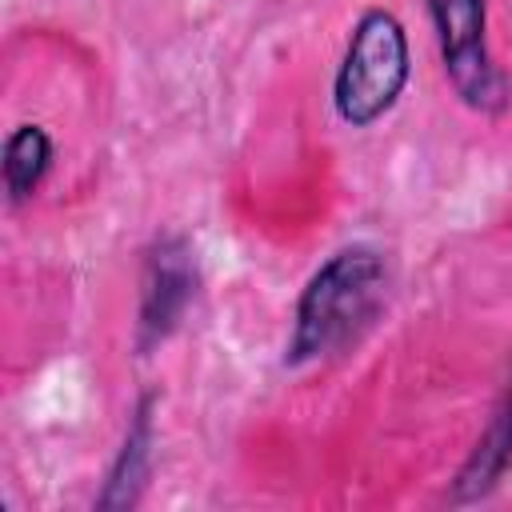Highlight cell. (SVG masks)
<instances>
[{"label":"cell","instance_id":"cell-6","mask_svg":"<svg viewBox=\"0 0 512 512\" xmlns=\"http://www.w3.org/2000/svg\"><path fill=\"white\" fill-rule=\"evenodd\" d=\"M152 404H156V396L144 392L132 412L128 432H124V444L108 468L104 492L96 496V508H132L140 500L148 472H152Z\"/></svg>","mask_w":512,"mask_h":512},{"label":"cell","instance_id":"cell-3","mask_svg":"<svg viewBox=\"0 0 512 512\" xmlns=\"http://www.w3.org/2000/svg\"><path fill=\"white\" fill-rule=\"evenodd\" d=\"M424 4L436 28L444 76L456 88V96L476 112L488 116L504 112L512 92L488 52V0H424Z\"/></svg>","mask_w":512,"mask_h":512},{"label":"cell","instance_id":"cell-1","mask_svg":"<svg viewBox=\"0 0 512 512\" xmlns=\"http://www.w3.org/2000/svg\"><path fill=\"white\" fill-rule=\"evenodd\" d=\"M384 288H388V268L376 248L348 244L332 252L312 272V280L296 300L284 364L296 368V364L332 356L336 348L356 340L360 328H368V320L384 304Z\"/></svg>","mask_w":512,"mask_h":512},{"label":"cell","instance_id":"cell-2","mask_svg":"<svg viewBox=\"0 0 512 512\" xmlns=\"http://www.w3.org/2000/svg\"><path fill=\"white\" fill-rule=\"evenodd\" d=\"M408 84V36L388 8H368L344 48L332 104L336 116L352 128L376 124Z\"/></svg>","mask_w":512,"mask_h":512},{"label":"cell","instance_id":"cell-4","mask_svg":"<svg viewBox=\"0 0 512 512\" xmlns=\"http://www.w3.org/2000/svg\"><path fill=\"white\" fill-rule=\"evenodd\" d=\"M196 296V256L184 236H160L144 256L140 276V312H136V348L168 340L184 320Z\"/></svg>","mask_w":512,"mask_h":512},{"label":"cell","instance_id":"cell-5","mask_svg":"<svg viewBox=\"0 0 512 512\" xmlns=\"http://www.w3.org/2000/svg\"><path fill=\"white\" fill-rule=\"evenodd\" d=\"M508 464H512V380H508V388H504V396H500L488 428L480 432L476 448L468 452L464 468L456 472L448 500L452 504H472V500L488 496L500 484V476H504Z\"/></svg>","mask_w":512,"mask_h":512},{"label":"cell","instance_id":"cell-7","mask_svg":"<svg viewBox=\"0 0 512 512\" xmlns=\"http://www.w3.org/2000/svg\"><path fill=\"white\" fill-rule=\"evenodd\" d=\"M52 168V136L40 124H20L4 140V192L12 204H24Z\"/></svg>","mask_w":512,"mask_h":512}]
</instances>
